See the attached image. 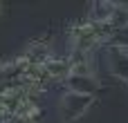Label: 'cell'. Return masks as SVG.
<instances>
[{
  "mask_svg": "<svg viewBox=\"0 0 128 123\" xmlns=\"http://www.w3.org/2000/svg\"><path fill=\"white\" fill-rule=\"evenodd\" d=\"M0 11H2V4H0Z\"/></svg>",
  "mask_w": 128,
  "mask_h": 123,
  "instance_id": "cell-2",
  "label": "cell"
},
{
  "mask_svg": "<svg viewBox=\"0 0 128 123\" xmlns=\"http://www.w3.org/2000/svg\"><path fill=\"white\" fill-rule=\"evenodd\" d=\"M92 101H94L92 94H79V92H70L68 90L61 96V114H63V119L70 123L81 119L88 112V108L92 105Z\"/></svg>",
  "mask_w": 128,
  "mask_h": 123,
  "instance_id": "cell-1",
  "label": "cell"
}]
</instances>
